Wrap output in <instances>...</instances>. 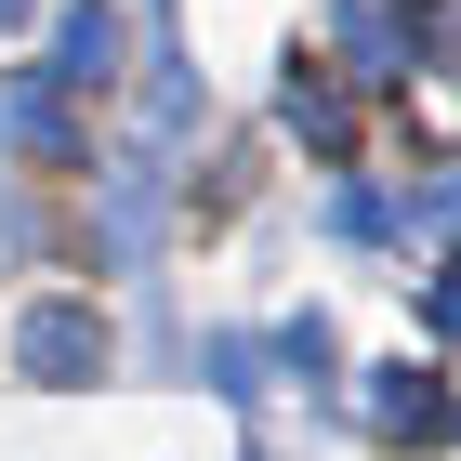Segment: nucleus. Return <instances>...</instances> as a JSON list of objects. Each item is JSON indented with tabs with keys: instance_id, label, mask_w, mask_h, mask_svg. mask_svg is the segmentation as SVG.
Returning <instances> with one entry per match:
<instances>
[{
	"instance_id": "1",
	"label": "nucleus",
	"mask_w": 461,
	"mask_h": 461,
	"mask_svg": "<svg viewBox=\"0 0 461 461\" xmlns=\"http://www.w3.org/2000/svg\"><path fill=\"white\" fill-rule=\"evenodd\" d=\"M14 356H27L40 383H93V369H106V317H93V303H40V317L14 330Z\"/></svg>"
},
{
	"instance_id": "2",
	"label": "nucleus",
	"mask_w": 461,
	"mask_h": 461,
	"mask_svg": "<svg viewBox=\"0 0 461 461\" xmlns=\"http://www.w3.org/2000/svg\"><path fill=\"white\" fill-rule=\"evenodd\" d=\"M369 422H383V435H448V395H435V369H383V383H369Z\"/></svg>"
},
{
	"instance_id": "3",
	"label": "nucleus",
	"mask_w": 461,
	"mask_h": 461,
	"mask_svg": "<svg viewBox=\"0 0 461 461\" xmlns=\"http://www.w3.org/2000/svg\"><path fill=\"white\" fill-rule=\"evenodd\" d=\"M356 79H409V27H395V0H356Z\"/></svg>"
},
{
	"instance_id": "4",
	"label": "nucleus",
	"mask_w": 461,
	"mask_h": 461,
	"mask_svg": "<svg viewBox=\"0 0 461 461\" xmlns=\"http://www.w3.org/2000/svg\"><path fill=\"white\" fill-rule=\"evenodd\" d=\"M14 132H27L40 158H79V132H67V93H53V79H27V93H14Z\"/></svg>"
},
{
	"instance_id": "5",
	"label": "nucleus",
	"mask_w": 461,
	"mask_h": 461,
	"mask_svg": "<svg viewBox=\"0 0 461 461\" xmlns=\"http://www.w3.org/2000/svg\"><path fill=\"white\" fill-rule=\"evenodd\" d=\"M290 132H303V145H343V93H330V79H290Z\"/></svg>"
},
{
	"instance_id": "6",
	"label": "nucleus",
	"mask_w": 461,
	"mask_h": 461,
	"mask_svg": "<svg viewBox=\"0 0 461 461\" xmlns=\"http://www.w3.org/2000/svg\"><path fill=\"white\" fill-rule=\"evenodd\" d=\"M106 53H119V40H106V14L79 0V14H67V67H53V79H106Z\"/></svg>"
},
{
	"instance_id": "7",
	"label": "nucleus",
	"mask_w": 461,
	"mask_h": 461,
	"mask_svg": "<svg viewBox=\"0 0 461 461\" xmlns=\"http://www.w3.org/2000/svg\"><path fill=\"white\" fill-rule=\"evenodd\" d=\"M27 14H40V0H0V27H27Z\"/></svg>"
}]
</instances>
